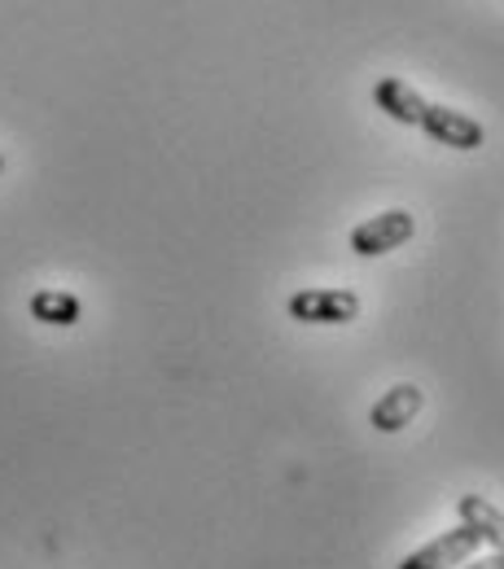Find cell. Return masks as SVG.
Returning a JSON list of instances; mask_svg holds the SVG:
<instances>
[{
  "mask_svg": "<svg viewBox=\"0 0 504 569\" xmlns=\"http://www.w3.org/2000/svg\"><path fill=\"white\" fill-rule=\"evenodd\" d=\"M373 101H377V110H382V114H391L395 123H408V128H417V123H422V114H426V97H422L408 79H395V74L377 79Z\"/></svg>",
  "mask_w": 504,
  "mask_h": 569,
  "instance_id": "cell-6",
  "label": "cell"
},
{
  "mask_svg": "<svg viewBox=\"0 0 504 569\" xmlns=\"http://www.w3.org/2000/svg\"><path fill=\"white\" fill-rule=\"evenodd\" d=\"M31 316H36L40 325L71 329V325H79L83 307H79V298H75L71 289H40V293H31Z\"/></svg>",
  "mask_w": 504,
  "mask_h": 569,
  "instance_id": "cell-8",
  "label": "cell"
},
{
  "mask_svg": "<svg viewBox=\"0 0 504 569\" xmlns=\"http://www.w3.org/2000/svg\"><path fill=\"white\" fill-rule=\"evenodd\" d=\"M289 316L298 325H352L360 316V298L352 289H298L289 298Z\"/></svg>",
  "mask_w": 504,
  "mask_h": 569,
  "instance_id": "cell-1",
  "label": "cell"
},
{
  "mask_svg": "<svg viewBox=\"0 0 504 569\" xmlns=\"http://www.w3.org/2000/svg\"><path fill=\"white\" fill-rule=\"evenodd\" d=\"M461 569H504V552H492V557H478V561L470 557V561H465Z\"/></svg>",
  "mask_w": 504,
  "mask_h": 569,
  "instance_id": "cell-9",
  "label": "cell"
},
{
  "mask_svg": "<svg viewBox=\"0 0 504 569\" xmlns=\"http://www.w3.org/2000/svg\"><path fill=\"white\" fill-rule=\"evenodd\" d=\"M417 128H426V137L447 144V149H478L487 141L478 119H470L465 110H452V106H431V101H426V114H422Z\"/></svg>",
  "mask_w": 504,
  "mask_h": 569,
  "instance_id": "cell-4",
  "label": "cell"
},
{
  "mask_svg": "<svg viewBox=\"0 0 504 569\" xmlns=\"http://www.w3.org/2000/svg\"><path fill=\"white\" fill-rule=\"evenodd\" d=\"M456 512H461V526H470L483 543H492L496 552H504V512L483 496H461L456 499Z\"/></svg>",
  "mask_w": 504,
  "mask_h": 569,
  "instance_id": "cell-7",
  "label": "cell"
},
{
  "mask_svg": "<svg viewBox=\"0 0 504 569\" xmlns=\"http://www.w3.org/2000/svg\"><path fill=\"white\" fill-rule=\"evenodd\" d=\"M417 232V219L408 211H382L373 214V219H364L352 228V250L360 254V259H377V254H391V250H399L408 237Z\"/></svg>",
  "mask_w": 504,
  "mask_h": 569,
  "instance_id": "cell-2",
  "label": "cell"
},
{
  "mask_svg": "<svg viewBox=\"0 0 504 569\" xmlns=\"http://www.w3.org/2000/svg\"><path fill=\"white\" fill-rule=\"evenodd\" d=\"M0 171H4V153H0Z\"/></svg>",
  "mask_w": 504,
  "mask_h": 569,
  "instance_id": "cell-10",
  "label": "cell"
},
{
  "mask_svg": "<svg viewBox=\"0 0 504 569\" xmlns=\"http://www.w3.org/2000/svg\"><path fill=\"white\" fill-rule=\"evenodd\" d=\"M483 548V539L470 530V526H456V530H443L434 543L417 548L413 557H404L399 569H452V566H465L474 552Z\"/></svg>",
  "mask_w": 504,
  "mask_h": 569,
  "instance_id": "cell-3",
  "label": "cell"
},
{
  "mask_svg": "<svg viewBox=\"0 0 504 569\" xmlns=\"http://www.w3.org/2000/svg\"><path fill=\"white\" fill-rule=\"evenodd\" d=\"M422 403H426L422 386H413V381H399V386H391V390H386V395L373 403V412H368V426L377 429V433H399L404 426H413V421H417Z\"/></svg>",
  "mask_w": 504,
  "mask_h": 569,
  "instance_id": "cell-5",
  "label": "cell"
}]
</instances>
